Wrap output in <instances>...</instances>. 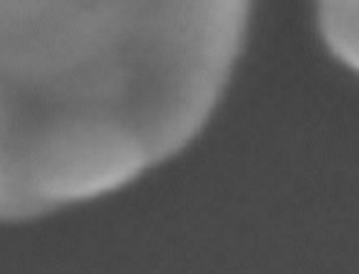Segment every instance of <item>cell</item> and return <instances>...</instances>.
<instances>
[{
	"instance_id": "cell-1",
	"label": "cell",
	"mask_w": 359,
	"mask_h": 274,
	"mask_svg": "<svg viewBox=\"0 0 359 274\" xmlns=\"http://www.w3.org/2000/svg\"><path fill=\"white\" fill-rule=\"evenodd\" d=\"M167 0H0V123L40 142L107 130L145 77Z\"/></svg>"
},
{
	"instance_id": "cell-2",
	"label": "cell",
	"mask_w": 359,
	"mask_h": 274,
	"mask_svg": "<svg viewBox=\"0 0 359 274\" xmlns=\"http://www.w3.org/2000/svg\"><path fill=\"white\" fill-rule=\"evenodd\" d=\"M318 12L327 47L359 71V0H318Z\"/></svg>"
}]
</instances>
